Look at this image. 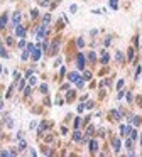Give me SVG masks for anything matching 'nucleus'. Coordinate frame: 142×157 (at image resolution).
<instances>
[{
    "instance_id": "f257e3e1",
    "label": "nucleus",
    "mask_w": 142,
    "mask_h": 157,
    "mask_svg": "<svg viewBox=\"0 0 142 157\" xmlns=\"http://www.w3.org/2000/svg\"><path fill=\"white\" fill-rule=\"evenodd\" d=\"M46 32H47V29H46V25L42 24V25L37 27V31H36V39H37V41H42V39L46 37Z\"/></svg>"
},
{
    "instance_id": "f03ea898",
    "label": "nucleus",
    "mask_w": 142,
    "mask_h": 157,
    "mask_svg": "<svg viewBox=\"0 0 142 157\" xmlns=\"http://www.w3.org/2000/svg\"><path fill=\"white\" fill-rule=\"evenodd\" d=\"M76 63H78V69L83 71V69H85V56H83L81 52L76 56Z\"/></svg>"
},
{
    "instance_id": "7ed1b4c3",
    "label": "nucleus",
    "mask_w": 142,
    "mask_h": 157,
    "mask_svg": "<svg viewBox=\"0 0 142 157\" xmlns=\"http://www.w3.org/2000/svg\"><path fill=\"white\" fill-rule=\"evenodd\" d=\"M31 54H32V59H34V61H39V59H41V56H42V51H41L39 47H34Z\"/></svg>"
},
{
    "instance_id": "20e7f679",
    "label": "nucleus",
    "mask_w": 142,
    "mask_h": 157,
    "mask_svg": "<svg viewBox=\"0 0 142 157\" xmlns=\"http://www.w3.org/2000/svg\"><path fill=\"white\" fill-rule=\"evenodd\" d=\"M20 17H22V15H20V12H15V14H14V17H12V25H14V27H17V25H19Z\"/></svg>"
},
{
    "instance_id": "39448f33",
    "label": "nucleus",
    "mask_w": 142,
    "mask_h": 157,
    "mask_svg": "<svg viewBox=\"0 0 142 157\" xmlns=\"http://www.w3.org/2000/svg\"><path fill=\"white\" fill-rule=\"evenodd\" d=\"M80 78H81V76H80L78 73H69V74H68V80H69L71 83H76Z\"/></svg>"
},
{
    "instance_id": "423d86ee",
    "label": "nucleus",
    "mask_w": 142,
    "mask_h": 157,
    "mask_svg": "<svg viewBox=\"0 0 142 157\" xmlns=\"http://www.w3.org/2000/svg\"><path fill=\"white\" fill-rule=\"evenodd\" d=\"M15 34H17L19 37H24V36H26V29H24V27H22V25L19 24V25L15 27Z\"/></svg>"
},
{
    "instance_id": "0eeeda50",
    "label": "nucleus",
    "mask_w": 142,
    "mask_h": 157,
    "mask_svg": "<svg viewBox=\"0 0 142 157\" xmlns=\"http://www.w3.org/2000/svg\"><path fill=\"white\" fill-rule=\"evenodd\" d=\"M112 145H113V150H115V152H118V150H120V147H122V142H120L118 138H113V140H112Z\"/></svg>"
},
{
    "instance_id": "6e6552de",
    "label": "nucleus",
    "mask_w": 142,
    "mask_h": 157,
    "mask_svg": "<svg viewBox=\"0 0 142 157\" xmlns=\"http://www.w3.org/2000/svg\"><path fill=\"white\" fill-rule=\"evenodd\" d=\"M7 20H9V15H7V14H4L2 17H0V29H5V25H7Z\"/></svg>"
},
{
    "instance_id": "1a4fd4ad",
    "label": "nucleus",
    "mask_w": 142,
    "mask_h": 157,
    "mask_svg": "<svg viewBox=\"0 0 142 157\" xmlns=\"http://www.w3.org/2000/svg\"><path fill=\"white\" fill-rule=\"evenodd\" d=\"M97 149H98V142H97V140H90V150L95 152Z\"/></svg>"
},
{
    "instance_id": "9d476101",
    "label": "nucleus",
    "mask_w": 142,
    "mask_h": 157,
    "mask_svg": "<svg viewBox=\"0 0 142 157\" xmlns=\"http://www.w3.org/2000/svg\"><path fill=\"white\" fill-rule=\"evenodd\" d=\"M108 59H110V57H108V54L103 51V52H102V57H100V61H102L103 64H107V63H108Z\"/></svg>"
},
{
    "instance_id": "9b49d317",
    "label": "nucleus",
    "mask_w": 142,
    "mask_h": 157,
    "mask_svg": "<svg viewBox=\"0 0 142 157\" xmlns=\"http://www.w3.org/2000/svg\"><path fill=\"white\" fill-rule=\"evenodd\" d=\"M140 120H142L140 117H132V123L134 125H140Z\"/></svg>"
},
{
    "instance_id": "f8f14e48",
    "label": "nucleus",
    "mask_w": 142,
    "mask_h": 157,
    "mask_svg": "<svg viewBox=\"0 0 142 157\" xmlns=\"http://www.w3.org/2000/svg\"><path fill=\"white\" fill-rule=\"evenodd\" d=\"M73 138H75V140H76V142H80V140H81V138H83V137H81V133H80V132H78V130H76V132H75V135H73Z\"/></svg>"
},
{
    "instance_id": "ddd939ff",
    "label": "nucleus",
    "mask_w": 142,
    "mask_h": 157,
    "mask_svg": "<svg viewBox=\"0 0 142 157\" xmlns=\"http://www.w3.org/2000/svg\"><path fill=\"white\" fill-rule=\"evenodd\" d=\"M49 22H51V15L47 14V15H44V20H42V24H44V25H47Z\"/></svg>"
},
{
    "instance_id": "4468645a",
    "label": "nucleus",
    "mask_w": 142,
    "mask_h": 157,
    "mask_svg": "<svg viewBox=\"0 0 142 157\" xmlns=\"http://www.w3.org/2000/svg\"><path fill=\"white\" fill-rule=\"evenodd\" d=\"M0 56H2V57H9V54H7V51L2 47V46H0Z\"/></svg>"
},
{
    "instance_id": "2eb2a0df",
    "label": "nucleus",
    "mask_w": 142,
    "mask_h": 157,
    "mask_svg": "<svg viewBox=\"0 0 142 157\" xmlns=\"http://www.w3.org/2000/svg\"><path fill=\"white\" fill-rule=\"evenodd\" d=\"M36 83H37V78H36V76H31V78H29V85L32 86V85H36Z\"/></svg>"
},
{
    "instance_id": "dca6fc26",
    "label": "nucleus",
    "mask_w": 142,
    "mask_h": 157,
    "mask_svg": "<svg viewBox=\"0 0 142 157\" xmlns=\"http://www.w3.org/2000/svg\"><path fill=\"white\" fill-rule=\"evenodd\" d=\"M115 59H117L118 63H122V61H123V56H122V52H117V54H115Z\"/></svg>"
},
{
    "instance_id": "f3484780",
    "label": "nucleus",
    "mask_w": 142,
    "mask_h": 157,
    "mask_svg": "<svg viewBox=\"0 0 142 157\" xmlns=\"http://www.w3.org/2000/svg\"><path fill=\"white\" fill-rule=\"evenodd\" d=\"M29 54H31V52H29V51H27V49H26V51H24V52H22V61H26V59H27V57H29Z\"/></svg>"
},
{
    "instance_id": "a211bd4d",
    "label": "nucleus",
    "mask_w": 142,
    "mask_h": 157,
    "mask_svg": "<svg viewBox=\"0 0 142 157\" xmlns=\"http://www.w3.org/2000/svg\"><path fill=\"white\" fill-rule=\"evenodd\" d=\"M127 57H129L130 61L134 59V49H129V52H127Z\"/></svg>"
},
{
    "instance_id": "6ab92c4d",
    "label": "nucleus",
    "mask_w": 142,
    "mask_h": 157,
    "mask_svg": "<svg viewBox=\"0 0 142 157\" xmlns=\"http://www.w3.org/2000/svg\"><path fill=\"white\" fill-rule=\"evenodd\" d=\"M88 59H90V61H95V59H97V54H95V52H90V54H88Z\"/></svg>"
},
{
    "instance_id": "aec40b11",
    "label": "nucleus",
    "mask_w": 142,
    "mask_h": 157,
    "mask_svg": "<svg viewBox=\"0 0 142 157\" xmlns=\"http://www.w3.org/2000/svg\"><path fill=\"white\" fill-rule=\"evenodd\" d=\"M113 117H115L117 120H120V118H122V115H120V112H117V110H113Z\"/></svg>"
},
{
    "instance_id": "412c9836",
    "label": "nucleus",
    "mask_w": 142,
    "mask_h": 157,
    "mask_svg": "<svg viewBox=\"0 0 142 157\" xmlns=\"http://www.w3.org/2000/svg\"><path fill=\"white\" fill-rule=\"evenodd\" d=\"M26 147H27V144H26L24 140H20V144H19V149H20V150H24Z\"/></svg>"
},
{
    "instance_id": "4be33fe9",
    "label": "nucleus",
    "mask_w": 142,
    "mask_h": 157,
    "mask_svg": "<svg viewBox=\"0 0 142 157\" xmlns=\"http://www.w3.org/2000/svg\"><path fill=\"white\" fill-rule=\"evenodd\" d=\"M110 7L112 9H117L118 5H117V0H110Z\"/></svg>"
},
{
    "instance_id": "5701e85b",
    "label": "nucleus",
    "mask_w": 142,
    "mask_h": 157,
    "mask_svg": "<svg viewBox=\"0 0 142 157\" xmlns=\"http://www.w3.org/2000/svg\"><path fill=\"white\" fill-rule=\"evenodd\" d=\"M76 44H78V47H83V46H85V42H83V39H78V41H76Z\"/></svg>"
},
{
    "instance_id": "b1692460",
    "label": "nucleus",
    "mask_w": 142,
    "mask_h": 157,
    "mask_svg": "<svg viewBox=\"0 0 142 157\" xmlns=\"http://www.w3.org/2000/svg\"><path fill=\"white\" fill-rule=\"evenodd\" d=\"M41 91H42V93H47V85H41Z\"/></svg>"
},
{
    "instance_id": "393cba45",
    "label": "nucleus",
    "mask_w": 142,
    "mask_h": 157,
    "mask_svg": "<svg viewBox=\"0 0 142 157\" xmlns=\"http://www.w3.org/2000/svg\"><path fill=\"white\" fill-rule=\"evenodd\" d=\"M90 78H91V73H90V71H85V80H90Z\"/></svg>"
},
{
    "instance_id": "a878e982",
    "label": "nucleus",
    "mask_w": 142,
    "mask_h": 157,
    "mask_svg": "<svg viewBox=\"0 0 142 157\" xmlns=\"http://www.w3.org/2000/svg\"><path fill=\"white\" fill-rule=\"evenodd\" d=\"M24 85H26V80H20V83H19V90H22Z\"/></svg>"
},
{
    "instance_id": "bb28decb",
    "label": "nucleus",
    "mask_w": 142,
    "mask_h": 157,
    "mask_svg": "<svg viewBox=\"0 0 142 157\" xmlns=\"http://www.w3.org/2000/svg\"><path fill=\"white\" fill-rule=\"evenodd\" d=\"M80 123H81V118H76V120H75V127L78 128V127H80Z\"/></svg>"
},
{
    "instance_id": "cd10ccee",
    "label": "nucleus",
    "mask_w": 142,
    "mask_h": 157,
    "mask_svg": "<svg viewBox=\"0 0 142 157\" xmlns=\"http://www.w3.org/2000/svg\"><path fill=\"white\" fill-rule=\"evenodd\" d=\"M31 15H32V17H34V19H36V17H37V15H39V12H37V10H32V12H31Z\"/></svg>"
},
{
    "instance_id": "c85d7f7f",
    "label": "nucleus",
    "mask_w": 142,
    "mask_h": 157,
    "mask_svg": "<svg viewBox=\"0 0 142 157\" xmlns=\"http://www.w3.org/2000/svg\"><path fill=\"white\" fill-rule=\"evenodd\" d=\"M26 46H27V44H26V41H20V42H19V47H20V49H22V47H26Z\"/></svg>"
},
{
    "instance_id": "c756f323",
    "label": "nucleus",
    "mask_w": 142,
    "mask_h": 157,
    "mask_svg": "<svg viewBox=\"0 0 142 157\" xmlns=\"http://www.w3.org/2000/svg\"><path fill=\"white\" fill-rule=\"evenodd\" d=\"M32 49H34V44H27V51L32 52Z\"/></svg>"
},
{
    "instance_id": "7c9ffc66",
    "label": "nucleus",
    "mask_w": 142,
    "mask_h": 157,
    "mask_svg": "<svg viewBox=\"0 0 142 157\" xmlns=\"http://www.w3.org/2000/svg\"><path fill=\"white\" fill-rule=\"evenodd\" d=\"M122 86H123V80H120V81H118V83H117V88H118V90H120V88H122Z\"/></svg>"
},
{
    "instance_id": "2f4dec72",
    "label": "nucleus",
    "mask_w": 142,
    "mask_h": 157,
    "mask_svg": "<svg viewBox=\"0 0 142 157\" xmlns=\"http://www.w3.org/2000/svg\"><path fill=\"white\" fill-rule=\"evenodd\" d=\"M123 95H125V93H123V91H118V95H117V98H118V100H120V98H123Z\"/></svg>"
},
{
    "instance_id": "473e14b6",
    "label": "nucleus",
    "mask_w": 142,
    "mask_h": 157,
    "mask_svg": "<svg viewBox=\"0 0 142 157\" xmlns=\"http://www.w3.org/2000/svg\"><path fill=\"white\" fill-rule=\"evenodd\" d=\"M91 107H93V101H88V103L85 105V108H91Z\"/></svg>"
},
{
    "instance_id": "72a5a7b5",
    "label": "nucleus",
    "mask_w": 142,
    "mask_h": 157,
    "mask_svg": "<svg viewBox=\"0 0 142 157\" xmlns=\"http://www.w3.org/2000/svg\"><path fill=\"white\" fill-rule=\"evenodd\" d=\"M83 110H85V105H80V107H78V112H80V113H81V112H83Z\"/></svg>"
},
{
    "instance_id": "f704fd0d",
    "label": "nucleus",
    "mask_w": 142,
    "mask_h": 157,
    "mask_svg": "<svg viewBox=\"0 0 142 157\" xmlns=\"http://www.w3.org/2000/svg\"><path fill=\"white\" fill-rule=\"evenodd\" d=\"M125 145H127V147H132V138H130V140H127V142H125Z\"/></svg>"
},
{
    "instance_id": "c9c22d12",
    "label": "nucleus",
    "mask_w": 142,
    "mask_h": 157,
    "mask_svg": "<svg viewBox=\"0 0 142 157\" xmlns=\"http://www.w3.org/2000/svg\"><path fill=\"white\" fill-rule=\"evenodd\" d=\"M0 110H2V101H0Z\"/></svg>"
},
{
    "instance_id": "e433bc0d",
    "label": "nucleus",
    "mask_w": 142,
    "mask_h": 157,
    "mask_svg": "<svg viewBox=\"0 0 142 157\" xmlns=\"http://www.w3.org/2000/svg\"><path fill=\"white\" fill-rule=\"evenodd\" d=\"M0 73H2V66H0Z\"/></svg>"
}]
</instances>
